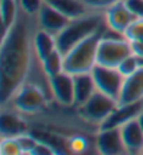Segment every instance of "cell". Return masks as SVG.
<instances>
[{
  "instance_id": "ffe728a7",
  "label": "cell",
  "mask_w": 143,
  "mask_h": 155,
  "mask_svg": "<svg viewBox=\"0 0 143 155\" xmlns=\"http://www.w3.org/2000/svg\"><path fill=\"white\" fill-rule=\"evenodd\" d=\"M41 66H42L44 71L47 74L48 77H52V76H56L59 73L65 71V56L63 53L61 52L55 51L48 56L47 59H44L41 61Z\"/></svg>"
},
{
  "instance_id": "2e32d148",
  "label": "cell",
  "mask_w": 143,
  "mask_h": 155,
  "mask_svg": "<svg viewBox=\"0 0 143 155\" xmlns=\"http://www.w3.org/2000/svg\"><path fill=\"white\" fill-rule=\"evenodd\" d=\"M73 78H75V106L77 108L96 92L97 87L91 71L75 74Z\"/></svg>"
},
{
  "instance_id": "f1b7e54d",
  "label": "cell",
  "mask_w": 143,
  "mask_h": 155,
  "mask_svg": "<svg viewBox=\"0 0 143 155\" xmlns=\"http://www.w3.org/2000/svg\"><path fill=\"white\" fill-rule=\"evenodd\" d=\"M138 122H139L140 127H142V129H143V112L139 115V117H138Z\"/></svg>"
},
{
  "instance_id": "d6986e66",
  "label": "cell",
  "mask_w": 143,
  "mask_h": 155,
  "mask_svg": "<svg viewBox=\"0 0 143 155\" xmlns=\"http://www.w3.org/2000/svg\"><path fill=\"white\" fill-rule=\"evenodd\" d=\"M20 14L18 0H0V15H2V32H6L13 27Z\"/></svg>"
},
{
  "instance_id": "7c38bea8",
  "label": "cell",
  "mask_w": 143,
  "mask_h": 155,
  "mask_svg": "<svg viewBox=\"0 0 143 155\" xmlns=\"http://www.w3.org/2000/svg\"><path fill=\"white\" fill-rule=\"evenodd\" d=\"M37 21H38L40 28L45 29V31L54 34V35H58L69 24L70 18H68L59 10H56L55 7H52L51 4L45 2L38 15H37Z\"/></svg>"
},
{
  "instance_id": "277c9868",
  "label": "cell",
  "mask_w": 143,
  "mask_h": 155,
  "mask_svg": "<svg viewBox=\"0 0 143 155\" xmlns=\"http://www.w3.org/2000/svg\"><path fill=\"white\" fill-rule=\"evenodd\" d=\"M131 54H132V46L125 35L115 32L108 27L104 29L97 49V64L118 67L121 61L125 60Z\"/></svg>"
},
{
  "instance_id": "8992f818",
  "label": "cell",
  "mask_w": 143,
  "mask_h": 155,
  "mask_svg": "<svg viewBox=\"0 0 143 155\" xmlns=\"http://www.w3.org/2000/svg\"><path fill=\"white\" fill-rule=\"evenodd\" d=\"M118 106V101L97 90L86 102L77 106V113L86 122L100 126Z\"/></svg>"
},
{
  "instance_id": "8fae6325",
  "label": "cell",
  "mask_w": 143,
  "mask_h": 155,
  "mask_svg": "<svg viewBox=\"0 0 143 155\" xmlns=\"http://www.w3.org/2000/svg\"><path fill=\"white\" fill-rule=\"evenodd\" d=\"M96 147L97 151L104 155L126 154V148L119 129H98Z\"/></svg>"
},
{
  "instance_id": "e0dca14e",
  "label": "cell",
  "mask_w": 143,
  "mask_h": 155,
  "mask_svg": "<svg viewBox=\"0 0 143 155\" xmlns=\"http://www.w3.org/2000/svg\"><path fill=\"white\" fill-rule=\"evenodd\" d=\"M56 49V35L38 27V29L35 31V35H34V51H35L38 60L42 61Z\"/></svg>"
},
{
  "instance_id": "30bf717a",
  "label": "cell",
  "mask_w": 143,
  "mask_h": 155,
  "mask_svg": "<svg viewBox=\"0 0 143 155\" xmlns=\"http://www.w3.org/2000/svg\"><path fill=\"white\" fill-rule=\"evenodd\" d=\"M104 17H105V24L108 28L122 35H125L126 29L136 20V15L126 7L125 2H119L107 8L104 11Z\"/></svg>"
},
{
  "instance_id": "cb8c5ba5",
  "label": "cell",
  "mask_w": 143,
  "mask_h": 155,
  "mask_svg": "<svg viewBox=\"0 0 143 155\" xmlns=\"http://www.w3.org/2000/svg\"><path fill=\"white\" fill-rule=\"evenodd\" d=\"M125 38L128 41L143 39V18H136L131 24V27L125 32Z\"/></svg>"
},
{
  "instance_id": "603a6c76",
  "label": "cell",
  "mask_w": 143,
  "mask_h": 155,
  "mask_svg": "<svg viewBox=\"0 0 143 155\" xmlns=\"http://www.w3.org/2000/svg\"><path fill=\"white\" fill-rule=\"evenodd\" d=\"M44 3H45V0H18L20 8L24 13H27L30 15H35V17L38 15Z\"/></svg>"
},
{
  "instance_id": "9a60e30c",
  "label": "cell",
  "mask_w": 143,
  "mask_h": 155,
  "mask_svg": "<svg viewBox=\"0 0 143 155\" xmlns=\"http://www.w3.org/2000/svg\"><path fill=\"white\" fill-rule=\"evenodd\" d=\"M126 154H143V129L138 119L131 120L119 127Z\"/></svg>"
},
{
  "instance_id": "7402d4cb",
  "label": "cell",
  "mask_w": 143,
  "mask_h": 155,
  "mask_svg": "<svg viewBox=\"0 0 143 155\" xmlns=\"http://www.w3.org/2000/svg\"><path fill=\"white\" fill-rule=\"evenodd\" d=\"M142 66H143V61L140 60L138 56H135V54L132 53L131 56H128L125 60H122L121 64H119L117 69L121 71V74L124 77H128V76H131V74H133L135 71H138Z\"/></svg>"
},
{
  "instance_id": "484cf974",
  "label": "cell",
  "mask_w": 143,
  "mask_h": 155,
  "mask_svg": "<svg viewBox=\"0 0 143 155\" xmlns=\"http://www.w3.org/2000/svg\"><path fill=\"white\" fill-rule=\"evenodd\" d=\"M126 7L136 15V18H143V0H124Z\"/></svg>"
},
{
  "instance_id": "52a82bcc",
  "label": "cell",
  "mask_w": 143,
  "mask_h": 155,
  "mask_svg": "<svg viewBox=\"0 0 143 155\" xmlns=\"http://www.w3.org/2000/svg\"><path fill=\"white\" fill-rule=\"evenodd\" d=\"M91 74H93L97 90L115 98L118 101L122 85H124V80H125V77L121 74V71L117 67H107V66L96 64L91 70Z\"/></svg>"
},
{
  "instance_id": "4fadbf2b",
  "label": "cell",
  "mask_w": 143,
  "mask_h": 155,
  "mask_svg": "<svg viewBox=\"0 0 143 155\" xmlns=\"http://www.w3.org/2000/svg\"><path fill=\"white\" fill-rule=\"evenodd\" d=\"M23 113L13 108L3 106L2 108V119L0 130L2 137H20L27 133V123L23 119Z\"/></svg>"
},
{
  "instance_id": "3957f363",
  "label": "cell",
  "mask_w": 143,
  "mask_h": 155,
  "mask_svg": "<svg viewBox=\"0 0 143 155\" xmlns=\"http://www.w3.org/2000/svg\"><path fill=\"white\" fill-rule=\"evenodd\" d=\"M104 29L93 34L87 39L82 41L75 48H72L68 53L63 54L65 71L75 76V74L89 73L93 70V67L97 64V49H98V42L103 36Z\"/></svg>"
},
{
  "instance_id": "4316f807",
  "label": "cell",
  "mask_w": 143,
  "mask_h": 155,
  "mask_svg": "<svg viewBox=\"0 0 143 155\" xmlns=\"http://www.w3.org/2000/svg\"><path fill=\"white\" fill-rule=\"evenodd\" d=\"M69 147H70L75 152H82L87 148V141L83 137L77 136V137H73L70 141H69Z\"/></svg>"
},
{
  "instance_id": "7a4b0ae2",
  "label": "cell",
  "mask_w": 143,
  "mask_h": 155,
  "mask_svg": "<svg viewBox=\"0 0 143 155\" xmlns=\"http://www.w3.org/2000/svg\"><path fill=\"white\" fill-rule=\"evenodd\" d=\"M107 27L104 11H91L83 17L70 20L69 24L56 35L58 51L61 53H68L77 43L87 39L93 34L98 32Z\"/></svg>"
},
{
  "instance_id": "83f0119b",
  "label": "cell",
  "mask_w": 143,
  "mask_h": 155,
  "mask_svg": "<svg viewBox=\"0 0 143 155\" xmlns=\"http://www.w3.org/2000/svg\"><path fill=\"white\" fill-rule=\"evenodd\" d=\"M129 42H131V46H132V53L143 61V39H135L129 41Z\"/></svg>"
},
{
  "instance_id": "ac0fdd59",
  "label": "cell",
  "mask_w": 143,
  "mask_h": 155,
  "mask_svg": "<svg viewBox=\"0 0 143 155\" xmlns=\"http://www.w3.org/2000/svg\"><path fill=\"white\" fill-rule=\"evenodd\" d=\"M45 2L56 10H59L62 14H65L70 20L83 17V15L93 11L90 10V7L83 0H45Z\"/></svg>"
},
{
  "instance_id": "44dd1931",
  "label": "cell",
  "mask_w": 143,
  "mask_h": 155,
  "mask_svg": "<svg viewBox=\"0 0 143 155\" xmlns=\"http://www.w3.org/2000/svg\"><path fill=\"white\" fill-rule=\"evenodd\" d=\"M0 154L3 155H20L24 154L23 145L18 137H2L0 143Z\"/></svg>"
},
{
  "instance_id": "5b68a950",
  "label": "cell",
  "mask_w": 143,
  "mask_h": 155,
  "mask_svg": "<svg viewBox=\"0 0 143 155\" xmlns=\"http://www.w3.org/2000/svg\"><path fill=\"white\" fill-rule=\"evenodd\" d=\"M47 101L48 98L45 91L40 85L27 81L16 91V94L11 97L9 104L4 106L16 109L23 115H32V113L40 112L45 106Z\"/></svg>"
},
{
  "instance_id": "5bb4252c",
  "label": "cell",
  "mask_w": 143,
  "mask_h": 155,
  "mask_svg": "<svg viewBox=\"0 0 143 155\" xmlns=\"http://www.w3.org/2000/svg\"><path fill=\"white\" fill-rule=\"evenodd\" d=\"M143 99V66L133 74L125 77L118 104H129Z\"/></svg>"
},
{
  "instance_id": "d4e9b609",
  "label": "cell",
  "mask_w": 143,
  "mask_h": 155,
  "mask_svg": "<svg viewBox=\"0 0 143 155\" xmlns=\"http://www.w3.org/2000/svg\"><path fill=\"white\" fill-rule=\"evenodd\" d=\"M84 3L90 7V10L93 11H105L107 8H110L111 6L124 2V0H83Z\"/></svg>"
},
{
  "instance_id": "6da1fadb",
  "label": "cell",
  "mask_w": 143,
  "mask_h": 155,
  "mask_svg": "<svg viewBox=\"0 0 143 155\" xmlns=\"http://www.w3.org/2000/svg\"><path fill=\"white\" fill-rule=\"evenodd\" d=\"M38 29L35 15L20 8L17 21L2 35L0 46V95L2 106L7 105L16 91L28 78L34 60V35Z\"/></svg>"
},
{
  "instance_id": "ba28073f",
  "label": "cell",
  "mask_w": 143,
  "mask_h": 155,
  "mask_svg": "<svg viewBox=\"0 0 143 155\" xmlns=\"http://www.w3.org/2000/svg\"><path fill=\"white\" fill-rule=\"evenodd\" d=\"M52 98L63 106H75V78L73 74L62 71L49 77Z\"/></svg>"
},
{
  "instance_id": "9c48e42d",
  "label": "cell",
  "mask_w": 143,
  "mask_h": 155,
  "mask_svg": "<svg viewBox=\"0 0 143 155\" xmlns=\"http://www.w3.org/2000/svg\"><path fill=\"white\" fill-rule=\"evenodd\" d=\"M143 112V99L129 104H118L112 113L101 123L98 129H119L125 123L135 120Z\"/></svg>"
}]
</instances>
